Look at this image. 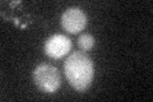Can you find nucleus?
Returning <instances> with one entry per match:
<instances>
[{
    "label": "nucleus",
    "mask_w": 153,
    "mask_h": 102,
    "mask_svg": "<svg viewBox=\"0 0 153 102\" xmlns=\"http://www.w3.org/2000/svg\"><path fill=\"white\" fill-rule=\"evenodd\" d=\"M61 26L69 33H78L87 26V16L79 8H69L61 16Z\"/></svg>",
    "instance_id": "7ed1b4c3"
},
{
    "label": "nucleus",
    "mask_w": 153,
    "mask_h": 102,
    "mask_svg": "<svg viewBox=\"0 0 153 102\" xmlns=\"http://www.w3.org/2000/svg\"><path fill=\"white\" fill-rule=\"evenodd\" d=\"M78 46L84 51L91 50L94 46V37L89 33H83L78 38Z\"/></svg>",
    "instance_id": "39448f33"
},
{
    "label": "nucleus",
    "mask_w": 153,
    "mask_h": 102,
    "mask_svg": "<svg viewBox=\"0 0 153 102\" xmlns=\"http://www.w3.org/2000/svg\"><path fill=\"white\" fill-rule=\"evenodd\" d=\"M71 48V41L65 35H54L45 43V52L52 59H60L65 56Z\"/></svg>",
    "instance_id": "20e7f679"
},
{
    "label": "nucleus",
    "mask_w": 153,
    "mask_h": 102,
    "mask_svg": "<svg viewBox=\"0 0 153 102\" xmlns=\"http://www.w3.org/2000/svg\"><path fill=\"white\" fill-rule=\"evenodd\" d=\"M33 82L40 91L45 92V93H54L59 89L61 77L57 68L42 63L33 70Z\"/></svg>",
    "instance_id": "f03ea898"
},
{
    "label": "nucleus",
    "mask_w": 153,
    "mask_h": 102,
    "mask_svg": "<svg viewBox=\"0 0 153 102\" xmlns=\"http://www.w3.org/2000/svg\"><path fill=\"white\" fill-rule=\"evenodd\" d=\"M64 71L66 79L75 91L84 92L92 84L94 75V66L92 59L82 51L70 54L64 63Z\"/></svg>",
    "instance_id": "f257e3e1"
}]
</instances>
